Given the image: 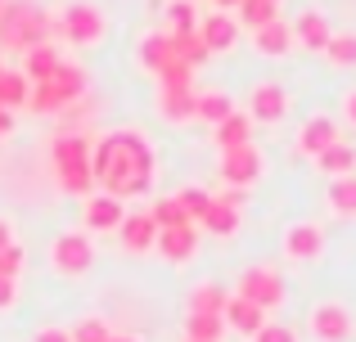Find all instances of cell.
<instances>
[{"instance_id":"obj_42","label":"cell","mask_w":356,"mask_h":342,"mask_svg":"<svg viewBox=\"0 0 356 342\" xmlns=\"http://www.w3.org/2000/svg\"><path fill=\"white\" fill-rule=\"evenodd\" d=\"M32 342H72V329H59V325H45V329H36Z\"/></svg>"},{"instance_id":"obj_26","label":"cell","mask_w":356,"mask_h":342,"mask_svg":"<svg viewBox=\"0 0 356 342\" xmlns=\"http://www.w3.org/2000/svg\"><path fill=\"white\" fill-rule=\"evenodd\" d=\"M176 59V50H172V32H154V36H145V41H140V63H145L149 72H163L167 63Z\"/></svg>"},{"instance_id":"obj_16","label":"cell","mask_w":356,"mask_h":342,"mask_svg":"<svg viewBox=\"0 0 356 342\" xmlns=\"http://www.w3.org/2000/svg\"><path fill=\"white\" fill-rule=\"evenodd\" d=\"M50 162H54V171L90 167V135H77V131L54 135V144H50Z\"/></svg>"},{"instance_id":"obj_6","label":"cell","mask_w":356,"mask_h":342,"mask_svg":"<svg viewBox=\"0 0 356 342\" xmlns=\"http://www.w3.org/2000/svg\"><path fill=\"white\" fill-rule=\"evenodd\" d=\"M307 329H312L316 342H348L356 320H352V311L343 307V302H316L312 316H307Z\"/></svg>"},{"instance_id":"obj_1","label":"cell","mask_w":356,"mask_h":342,"mask_svg":"<svg viewBox=\"0 0 356 342\" xmlns=\"http://www.w3.org/2000/svg\"><path fill=\"white\" fill-rule=\"evenodd\" d=\"M154 144L140 131H104L99 140H90V176H95L99 194L113 198H140L154 185Z\"/></svg>"},{"instance_id":"obj_41","label":"cell","mask_w":356,"mask_h":342,"mask_svg":"<svg viewBox=\"0 0 356 342\" xmlns=\"http://www.w3.org/2000/svg\"><path fill=\"white\" fill-rule=\"evenodd\" d=\"M252 342H298V334L289 325H280V320H266V325L252 334Z\"/></svg>"},{"instance_id":"obj_2","label":"cell","mask_w":356,"mask_h":342,"mask_svg":"<svg viewBox=\"0 0 356 342\" xmlns=\"http://www.w3.org/2000/svg\"><path fill=\"white\" fill-rule=\"evenodd\" d=\"M50 32H54V23L45 18V9L27 5V0H14V5L0 9V45H5V50L27 54L32 45H41Z\"/></svg>"},{"instance_id":"obj_45","label":"cell","mask_w":356,"mask_h":342,"mask_svg":"<svg viewBox=\"0 0 356 342\" xmlns=\"http://www.w3.org/2000/svg\"><path fill=\"white\" fill-rule=\"evenodd\" d=\"M343 117L356 126V90H348V95H343Z\"/></svg>"},{"instance_id":"obj_27","label":"cell","mask_w":356,"mask_h":342,"mask_svg":"<svg viewBox=\"0 0 356 342\" xmlns=\"http://www.w3.org/2000/svg\"><path fill=\"white\" fill-rule=\"evenodd\" d=\"M325 203H330L334 216L352 221V216H356V176H339V180H330V189H325Z\"/></svg>"},{"instance_id":"obj_32","label":"cell","mask_w":356,"mask_h":342,"mask_svg":"<svg viewBox=\"0 0 356 342\" xmlns=\"http://www.w3.org/2000/svg\"><path fill=\"white\" fill-rule=\"evenodd\" d=\"M325 59L334 68H356V32H334L325 45Z\"/></svg>"},{"instance_id":"obj_36","label":"cell","mask_w":356,"mask_h":342,"mask_svg":"<svg viewBox=\"0 0 356 342\" xmlns=\"http://www.w3.org/2000/svg\"><path fill=\"white\" fill-rule=\"evenodd\" d=\"M108 338H113V329H108V320H99V316L77 320V329H72V342H108Z\"/></svg>"},{"instance_id":"obj_12","label":"cell","mask_w":356,"mask_h":342,"mask_svg":"<svg viewBox=\"0 0 356 342\" xmlns=\"http://www.w3.org/2000/svg\"><path fill=\"white\" fill-rule=\"evenodd\" d=\"M199 41L208 45V54H221V50H230V45L239 41V18L235 14H226V9H217V14H208V18H199Z\"/></svg>"},{"instance_id":"obj_48","label":"cell","mask_w":356,"mask_h":342,"mask_svg":"<svg viewBox=\"0 0 356 342\" xmlns=\"http://www.w3.org/2000/svg\"><path fill=\"white\" fill-rule=\"evenodd\" d=\"M212 5H217V9H226V14H230V9H239V0H212Z\"/></svg>"},{"instance_id":"obj_46","label":"cell","mask_w":356,"mask_h":342,"mask_svg":"<svg viewBox=\"0 0 356 342\" xmlns=\"http://www.w3.org/2000/svg\"><path fill=\"white\" fill-rule=\"evenodd\" d=\"M14 243V230H9V221H0V248Z\"/></svg>"},{"instance_id":"obj_33","label":"cell","mask_w":356,"mask_h":342,"mask_svg":"<svg viewBox=\"0 0 356 342\" xmlns=\"http://www.w3.org/2000/svg\"><path fill=\"white\" fill-rule=\"evenodd\" d=\"M27 108H32L36 117H54V113H63V99L54 95L50 81H36V86L27 90Z\"/></svg>"},{"instance_id":"obj_4","label":"cell","mask_w":356,"mask_h":342,"mask_svg":"<svg viewBox=\"0 0 356 342\" xmlns=\"http://www.w3.org/2000/svg\"><path fill=\"white\" fill-rule=\"evenodd\" d=\"M50 266L59 275H86L95 266V248H90V239L81 230H63L50 243Z\"/></svg>"},{"instance_id":"obj_15","label":"cell","mask_w":356,"mask_h":342,"mask_svg":"<svg viewBox=\"0 0 356 342\" xmlns=\"http://www.w3.org/2000/svg\"><path fill=\"white\" fill-rule=\"evenodd\" d=\"M289 27H293V45H302V50H312V54H325V45H330V36H334L330 18H325L321 9H307V14Z\"/></svg>"},{"instance_id":"obj_28","label":"cell","mask_w":356,"mask_h":342,"mask_svg":"<svg viewBox=\"0 0 356 342\" xmlns=\"http://www.w3.org/2000/svg\"><path fill=\"white\" fill-rule=\"evenodd\" d=\"M185 338L190 342H221L226 338V320L208 316V311H190L185 316Z\"/></svg>"},{"instance_id":"obj_47","label":"cell","mask_w":356,"mask_h":342,"mask_svg":"<svg viewBox=\"0 0 356 342\" xmlns=\"http://www.w3.org/2000/svg\"><path fill=\"white\" fill-rule=\"evenodd\" d=\"M9 126H14V113H9V108H0V135H5Z\"/></svg>"},{"instance_id":"obj_51","label":"cell","mask_w":356,"mask_h":342,"mask_svg":"<svg viewBox=\"0 0 356 342\" xmlns=\"http://www.w3.org/2000/svg\"><path fill=\"white\" fill-rule=\"evenodd\" d=\"M0 72H5V68H0Z\"/></svg>"},{"instance_id":"obj_5","label":"cell","mask_w":356,"mask_h":342,"mask_svg":"<svg viewBox=\"0 0 356 342\" xmlns=\"http://www.w3.org/2000/svg\"><path fill=\"white\" fill-rule=\"evenodd\" d=\"M54 27H59L63 41H72V45H99V41H104V27H108V23H104V14H99L95 5H81V0H77V5L63 9V18H59Z\"/></svg>"},{"instance_id":"obj_8","label":"cell","mask_w":356,"mask_h":342,"mask_svg":"<svg viewBox=\"0 0 356 342\" xmlns=\"http://www.w3.org/2000/svg\"><path fill=\"white\" fill-rule=\"evenodd\" d=\"M243 113L252 117V122H280V117L289 113V90L280 86V81H257V86L248 90V108Z\"/></svg>"},{"instance_id":"obj_23","label":"cell","mask_w":356,"mask_h":342,"mask_svg":"<svg viewBox=\"0 0 356 342\" xmlns=\"http://www.w3.org/2000/svg\"><path fill=\"white\" fill-rule=\"evenodd\" d=\"M316 167H321L330 180H339V176H356V144H348V140H334L330 149L316 158Z\"/></svg>"},{"instance_id":"obj_39","label":"cell","mask_w":356,"mask_h":342,"mask_svg":"<svg viewBox=\"0 0 356 342\" xmlns=\"http://www.w3.org/2000/svg\"><path fill=\"white\" fill-rule=\"evenodd\" d=\"M176 198H181V207H185V216L194 221V225H199V216L203 212H208V203H212V194H203V189H181L176 194Z\"/></svg>"},{"instance_id":"obj_18","label":"cell","mask_w":356,"mask_h":342,"mask_svg":"<svg viewBox=\"0 0 356 342\" xmlns=\"http://www.w3.org/2000/svg\"><path fill=\"white\" fill-rule=\"evenodd\" d=\"M221 320H226V329H235L239 338H252L261 325H266V311L252 307L248 298H239V293H235V298L226 302V311H221Z\"/></svg>"},{"instance_id":"obj_3","label":"cell","mask_w":356,"mask_h":342,"mask_svg":"<svg viewBox=\"0 0 356 342\" xmlns=\"http://www.w3.org/2000/svg\"><path fill=\"white\" fill-rule=\"evenodd\" d=\"M239 298H248L252 307H261V311H275V307H284L289 289H284V280H280V271H270V266H248V271L239 275Z\"/></svg>"},{"instance_id":"obj_22","label":"cell","mask_w":356,"mask_h":342,"mask_svg":"<svg viewBox=\"0 0 356 342\" xmlns=\"http://www.w3.org/2000/svg\"><path fill=\"white\" fill-rule=\"evenodd\" d=\"M54 68H59V50H54L50 41H41V45H32V50L23 54V77L32 81H50L54 77Z\"/></svg>"},{"instance_id":"obj_31","label":"cell","mask_w":356,"mask_h":342,"mask_svg":"<svg viewBox=\"0 0 356 342\" xmlns=\"http://www.w3.org/2000/svg\"><path fill=\"white\" fill-rule=\"evenodd\" d=\"M230 302V293L221 289V284H199V289L190 293V311H208V316H221Z\"/></svg>"},{"instance_id":"obj_37","label":"cell","mask_w":356,"mask_h":342,"mask_svg":"<svg viewBox=\"0 0 356 342\" xmlns=\"http://www.w3.org/2000/svg\"><path fill=\"white\" fill-rule=\"evenodd\" d=\"M194 81V68L185 59H172L163 72H158V90H176V86H190Z\"/></svg>"},{"instance_id":"obj_49","label":"cell","mask_w":356,"mask_h":342,"mask_svg":"<svg viewBox=\"0 0 356 342\" xmlns=\"http://www.w3.org/2000/svg\"><path fill=\"white\" fill-rule=\"evenodd\" d=\"M108 342H140V338H136V334H113Z\"/></svg>"},{"instance_id":"obj_14","label":"cell","mask_w":356,"mask_h":342,"mask_svg":"<svg viewBox=\"0 0 356 342\" xmlns=\"http://www.w3.org/2000/svg\"><path fill=\"white\" fill-rule=\"evenodd\" d=\"M118 234H122V248H127V253H154V243H158V225H154L149 212H127Z\"/></svg>"},{"instance_id":"obj_52","label":"cell","mask_w":356,"mask_h":342,"mask_svg":"<svg viewBox=\"0 0 356 342\" xmlns=\"http://www.w3.org/2000/svg\"><path fill=\"white\" fill-rule=\"evenodd\" d=\"M185 342H190V338H185Z\"/></svg>"},{"instance_id":"obj_10","label":"cell","mask_w":356,"mask_h":342,"mask_svg":"<svg viewBox=\"0 0 356 342\" xmlns=\"http://www.w3.org/2000/svg\"><path fill=\"white\" fill-rule=\"evenodd\" d=\"M154 253H163L172 266H185L194 253H199V225L185 221V225H172V230H158V243Z\"/></svg>"},{"instance_id":"obj_17","label":"cell","mask_w":356,"mask_h":342,"mask_svg":"<svg viewBox=\"0 0 356 342\" xmlns=\"http://www.w3.org/2000/svg\"><path fill=\"white\" fill-rule=\"evenodd\" d=\"M50 86H54V95L63 99V113H68L72 104H81V99H86V90H90L86 86V68H77V63H68V59H59Z\"/></svg>"},{"instance_id":"obj_7","label":"cell","mask_w":356,"mask_h":342,"mask_svg":"<svg viewBox=\"0 0 356 342\" xmlns=\"http://www.w3.org/2000/svg\"><path fill=\"white\" fill-rule=\"evenodd\" d=\"M261 171H266V162H261L257 144H243V149L221 153V180H226L230 189H252V185L261 180Z\"/></svg>"},{"instance_id":"obj_38","label":"cell","mask_w":356,"mask_h":342,"mask_svg":"<svg viewBox=\"0 0 356 342\" xmlns=\"http://www.w3.org/2000/svg\"><path fill=\"white\" fill-rule=\"evenodd\" d=\"M167 27H172V32H194V27H199V18H194V0H172V9H167Z\"/></svg>"},{"instance_id":"obj_9","label":"cell","mask_w":356,"mask_h":342,"mask_svg":"<svg viewBox=\"0 0 356 342\" xmlns=\"http://www.w3.org/2000/svg\"><path fill=\"white\" fill-rule=\"evenodd\" d=\"M122 216H127V207H122V198L113 194H90V198H81V225L95 230V234H104V230H118Z\"/></svg>"},{"instance_id":"obj_40","label":"cell","mask_w":356,"mask_h":342,"mask_svg":"<svg viewBox=\"0 0 356 342\" xmlns=\"http://www.w3.org/2000/svg\"><path fill=\"white\" fill-rule=\"evenodd\" d=\"M23 262H27V253H23L18 243L0 248V275H5V280H18V271H23Z\"/></svg>"},{"instance_id":"obj_29","label":"cell","mask_w":356,"mask_h":342,"mask_svg":"<svg viewBox=\"0 0 356 342\" xmlns=\"http://www.w3.org/2000/svg\"><path fill=\"white\" fill-rule=\"evenodd\" d=\"M27 90H32V81L23 77L18 68H5L0 72V108H27Z\"/></svg>"},{"instance_id":"obj_21","label":"cell","mask_w":356,"mask_h":342,"mask_svg":"<svg viewBox=\"0 0 356 342\" xmlns=\"http://www.w3.org/2000/svg\"><path fill=\"white\" fill-rule=\"evenodd\" d=\"M252 126H257V122H252L248 113H239V108H235V113H230L221 126H212V131H217V149L230 153V149H243V144H252Z\"/></svg>"},{"instance_id":"obj_34","label":"cell","mask_w":356,"mask_h":342,"mask_svg":"<svg viewBox=\"0 0 356 342\" xmlns=\"http://www.w3.org/2000/svg\"><path fill=\"white\" fill-rule=\"evenodd\" d=\"M172 50H176V59H185L190 68H199V63L208 59V45L199 41V32H172Z\"/></svg>"},{"instance_id":"obj_20","label":"cell","mask_w":356,"mask_h":342,"mask_svg":"<svg viewBox=\"0 0 356 342\" xmlns=\"http://www.w3.org/2000/svg\"><path fill=\"white\" fill-rule=\"evenodd\" d=\"M194 86H176V90H158V113L163 122L181 126V122H194Z\"/></svg>"},{"instance_id":"obj_43","label":"cell","mask_w":356,"mask_h":342,"mask_svg":"<svg viewBox=\"0 0 356 342\" xmlns=\"http://www.w3.org/2000/svg\"><path fill=\"white\" fill-rule=\"evenodd\" d=\"M18 302V280H5V275H0V311H9Z\"/></svg>"},{"instance_id":"obj_19","label":"cell","mask_w":356,"mask_h":342,"mask_svg":"<svg viewBox=\"0 0 356 342\" xmlns=\"http://www.w3.org/2000/svg\"><path fill=\"white\" fill-rule=\"evenodd\" d=\"M252 45H257V54H266V59H280V54L293 50V27H289L284 18H270L266 27L252 32Z\"/></svg>"},{"instance_id":"obj_11","label":"cell","mask_w":356,"mask_h":342,"mask_svg":"<svg viewBox=\"0 0 356 342\" xmlns=\"http://www.w3.org/2000/svg\"><path fill=\"white\" fill-rule=\"evenodd\" d=\"M325 253V230L316 221H298V225L284 230V257L293 262H316Z\"/></svg>"},{"instance_id":"obj_44","label":"cell","mask_w":356,"mask_h":342,"mask_svg":"<svg viewBox=\"0 0 356 342\" xmlns=\"http://www.w3.org/2000/svg\"><path fill=\"white\" fill-rule=\"evenodd\" d=\"M243 198H248V189H226V194H221V203H230V207H243Z\"/></svg>"},{"instance_id":"obj_35","label":"cell","mask_w":356,"mask_h":342,"mask_svg":"<svg viewBox=\"0 0 356 342\" xmlns=\"http://www.w3.org/2000/svg\"><path fill=\"white\" fill-rule=\"evenodd\" d=\"M149 216H154V225L158 230H172V225H185V207H181V198H176V194H167V198H158L154 207H149Z\"/></svg>"},{"instance_id":"obj_13","label":"cell","mask_w":356,"mask_h":342,"mask_svg":"<svg viewBox=\"0 0 356 342\" xmlns=\"http://www.w3.org/2000/svg\"><path fill=\"white\" fill-rule=\"evenodd\" d=\"M334 140H343L334 117H321V113H316V117H307V122L298 126V153H302V158H321Z\"/></svg>"},{"instance_id":"obj_24","label":"cell","mask_w":356,"mask_h":342,"mask_svg":"<svg viewBox=\"0 0 356 342\" xmlns=\"http://www.w3.org/2000/svg\"><path fill=\"white\" fill-rule=\"evenodd\" d=\"M230 113H235V99H230L226 90H203V95L194 99V122L221 126V122H226Z\"/></svg>"},{"instance_id":"obj_25","label":"cell","mask_w":356,"mask_h":342,"mask_svg":"<svg viewBox=\"0 0 356 342\" xmlns=\"http://www.w3.org/2000/svg\"><path fill=\"white\" fill-rule=\"evenodd\" d=\"M239 221H243V212H235L230 203H221V198H212L208 212L199 216V230H208V234H221V239H226V234H235V230H239Z\"/></svg>"},{"instance_id":"obj_50","label":"cell","mask_w":356,"mask_h":342,"mask_svg":"<svg viewBox=\"0 0 356 342\" xmlns=\"http://www.w3.org/2000/svg\"><path fill=\"white\" fill-rule=\"evenodd\" d=\"M0 9H5V0H0Z\"/></svg>"},{"instance_id":"obj_30","label":"cell","mask_w":356,"mask_h":342,"mask_svg":"<svg viewBox=\"0 0 356 342\" xmlns=\"http://www.w3.org/2000/svg\"><path fill=\"white\" fill-rule=\"evenodd\" d=\"M235 18H239V27H252V32H257L270 18H280V0H239Z\"/></svg>"}]
</instances>
